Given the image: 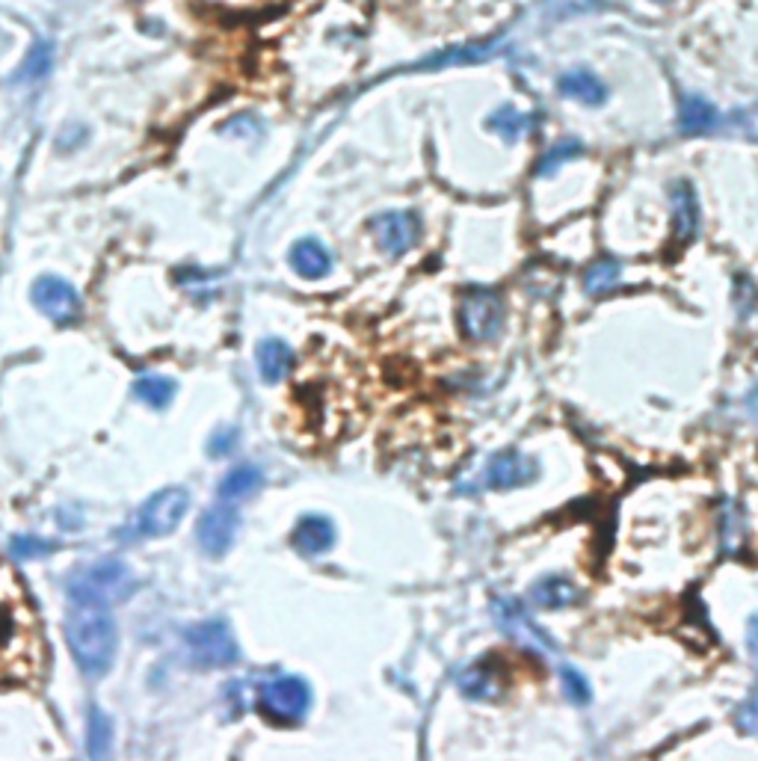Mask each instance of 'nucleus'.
I'll return each instance as SVG.
<instances>
[{
	"label": "nucleus",
	"instance_id": "nucleus-1",
	"mask_svg": "<svg viewBox=\"0 0 758 761\" xmlns=\"http://www.w3.org/2000/svg\"><path fill=\"white\" fill-rule=\"evenodd\" d=\"M66 640L75 664L87 675H104L116 661L119 631L113 616L98 605H80L66 623Z\"/></svg>",
	"mask_w": 758,
	"mask_h": 761
},
{
	"label": "nucleus",
	"instance_id": "nucleus-2",
	"mask_svg": "<svg viewBox=\"0 0 758 761\" xmlns=\"http://www.w3.org/2000/svg\"><path fill=\"white\" fill-rule=\"evenodd\" d=\"M36 664V637L30 628V614L19 598L0 595V679L27 675Z\"/></svg>",
	"mask_w": 758,
	"mask_h": 761
},
{
	"label": "nucleus",
	"instance_id": "nucleus-3",
	"mask_svg": "<svg viewBox=\"0 0 758 761\" xmlns=\"http://www.w3.org/2000/svg\"><path fill=\"white\" fill-rule=\"evenodd\" d=\"M134 590V575L122 560H98L89 567H80L68 578V593L78 605L108 607L122 602Z\"/></svg>",
	"mask_w": 758,
	"mask_h": 761
},
{
	"label": "nucleus",
	"instance_id": "nucleus-4",
	"mask_svg": "<svg viewBox=\"0 0 758 761\" xmlns=\"http://www.w3.org/2000/svg\"><path fill=\"white\" fill-rule=\"evenodd\" d=\"M185 646L190 661L202 670H216V667H232L241 658L237 640L228 631L223 619H208V623L193 625L185 635Z\"/></svg>",
	"mask_w": 758,
	"mask_h": 761
},
{
	"label": "nucleus",
	"instance_id": "nucleus-5",
	"mask_svg": "<svg viewBox=\"0 0 758 761\" xmlns=\"http://www.w3.org/2000/svg\"><path fill=\"white\" fill-rule=\"evenodd\" d=\"M258 705L270 720L300 723L312 708V687L297 675H282V679L264 684L258 693Z\"/></svg>",
	"mask_w": 758,
	"mask_h": 761
},
{
	"label": "nucleus",
	"instance_id": "nucleus-6",
	"mask_svg": "<svg viewBox=\"0 0 758 761\" xmlns=\"http://www.w3.org/2000/svg\"><path fill=\"white\" fill-rule=\"evenodd\" d=\"M459 323H462V333L475 342H489L501 333L504 326V303L495 291L489 288H471L462 296V305H459Z\"/></svg>",
	"mask_w": 758,
	"mask_h": 761
},
{
	"label": "nucleus",
	"instance_id": "nucleus-7",
	"mask_svg": "<svg viewBox=\"0 0 758 761\" xmlns=\"http://www.w3.org/2000/svg\"><path fill=\"white\" fill-rule=\"evenodd\" d=\"M190 510V492L181 486L164 489L146 501V507L140 510V518H136V530L146 534V537H164V534H172L181 518Z\"/></svg>",
	"mask_w": 758,
	"mask_h": 761
},
{
	"label": "nucleus",
	"instance_id": "nucleus-8",
	"mask_svg": "<svg viewBox=\"0 0 758 761\" xmlns=\"http://www.w3.org/2000/svg\"><path fill=\"white\" fill-rule=\"evenodd\" d=\"M492 616H495L498 628L504 631L510 640L536 649V652H555L557 646L551 637L545 635L543 628L527 616V611L515 598H495L492 602Z\"/></svg>",
	"mask_w": 758,
	"mask_h": 761
},
{
	"label": "nucleus",
	"instance_id": "nucleus-9",
	"mask_svg": "<svg viewBox=\"0 0 758 761\" xmlns=\"http://www.w3.org/2000/svg\"><path fill=\"white\" fill-rule=\"evenodd\" d=\"M370 232L377 237V244L382 253L403 255L412 246L419 244L421 223L412 211H386V214L374 216Z\"/></svg>",
	"mask_w": 758,
	"mask_h": 761
},
{
	"label": "nucleus",
	"instance_id": "nucleus-10",
	"mask_svg": "<svg viewBox=\"0 0 758 761\" xmlns=\"http://www.w3.org/2000/svg\"><path fill=\"white\" fill-rule=\"evenodd\" d=\"M33 303L42 314H48L51 321L68 323L80 314V296L75 288L57 276H42L40 282L33 284Z\"/></svg>",
	"mask_w": 758,
	"mask_h": 761
},
{
	"label": "nucleus",
	"instance_id": "nucleus-11",
	"mask_svg": "<svg viewBox=\"0 0 758 761\" xmlns=\"http://www.w3.org/2000/svg\"><path fill=\"white\" fill-rule=\"evenodd\" d=\"M237 513H234L228 504H220V507H211L199 518V527H196V537H199V546H202L204 555L223 557L234 542V534H237Z\"/></svg>",
	"mask_w": 758,
	"mask_h": 761
},
{
	"label": "nucleus",
	"instance_id": "nucleus-12",
	"mask_svg": "<svg viewBox=\"0 0 758 761\" xmlns=\"http://www.w3.org/2000/svg\"><path fill=\"white\" fill-rule=\"evenodd\" d=\"M457 684L468 700H477V703H492V700H498V696L506 691L504 670H501L492 658L471 661V664L457 675Z\"/></svg>",
	"mask_w": 758,
	"mask_h": 761
},
{
	"label": "nucleus",
	"instance_id": "nucleus-13",
	"mask_svg": "<svg viewBox=\"0 0 758 761\" xmlns=\"http://www.w3.org/2000/svg\"><path fill=\"white\" fill-rule=\"evenodd\" d=\"M536 478V462L519 450H504V454H495L489 459L487 466V483L489 489H519L527 486L531 480Z\"/></svg>",
	"mask_w": 758,
	"mask_h": 761
},
{
	"label": "nucleus",
	"instance_id": "nucleus-14",
	"mask_svg": "<svg viewBox=\"0 0 758 761\" xmlns=\"http://www.w3.org/2000/svg\"><path fill=\"white\" fill-rule=\"evenodd\" d=\"M293 546L309 557H317L335 546V527L326 516H305L293 530Z\"/></svg>",
	"mask_w": 758,
	"mask_h": 761
},
{
	"label": "nucleus",
	"instance_id": "nucleus-15",
	"mask_svg": "<svg viewBox=\"0 0 758 761\" xmlns=\"http://www.w3.org/2000/svg\"><path fill=\"white\" fill-rule=\"evenodd\" d=\"M531 598L543 611H564V607L575 605L581 598V593H578V586L572 581H566L560 575H548L531 586Z\"/></svg>",
	"mask_w": 758,
	"mask_h": 761
},
{
	"label": "nucleus",
	"instance_id": "nucleus-16",
	"mask_svg": "<svg viewBox=\"0 0 758 761\" xmlns=\"http://www.w3.org/2000/svg\"><path fill=\"white\" fill-rule=\"evenodd\" d=\"M54 42L36 40L21 59V66L12 75V83H40L54 71Z\"/></svg>",
	"mask_w": 758,
	"mask_h": 761
},
{
	"label": "nucleus",
	"instance_id": "nucleus-17",
	"mask_svg": "<svg viewBox=\"0 0 758 761\" xmlns=\"http://www.w3.org/2000/svg\"><path fill=\"white\" fill-rule=\"evenodd\" d=\"M291 267L302 276V279H323V276L330 273L332 258L321 240L305 237V240H300V244H293Z\"/></svg>",
	"mask_w": 758,
	"mask_h": 761
},
{
	"label": "nucleus",
	"instance_id": "nucleus-18",
	"mask_svg": "<svg viewBox=\"0 0 758 761\" xmlns=\"http://www.w3.org/2000/svg\"><path fill=\"white\" fill-rule=\"evenodd\" d=\"M672 214H676V232L681 240H691L700 228V202L688 181L672 187Z\"/></svg>",
	"mask_w": 758,
	"mask_h": 761
},
{
	"label": "nucleus",
	"instance_id": "nucleus-19",
	"mask_svg": "<svg viewBox=\"0 0 758 761\" xmlns=\"http://www.w3.org/2000/svg\"><path fill=\"white\" fill-rule=\"evenodd\" d=\"M557 87H560L564 96L575 98V101H583V104H590V108L602 104L604 98H607V87L595 78L593 71H566Z\"/></svg>",
	"mask_w": 758,
	"mask_h": 761
},
{
	"label": "nucleus",
	"instance_id": "nucleus-20",
	"mask_svg": "<svg viewBox=\"0 0 758 761\" xmlns=\"http://www.w3.org/2000/svg\"><path fill=\"white\" fill-rule=\"evenodd\" d=\"M720 122V113L714 110L711 101L700 96H684L681 98L679 110V125L684 134H705Z\"/></svg>",
	"mask_w": 758,
	"mask_h": 761
},
{
	"label": "nucleus",
	"instance_id": "nucleus-21",
	"mask_svg": "<svg viewBox=\"0 0 758 761\" xmlns=\"http://www.w3.org/2000/svg\"><path fill=\"white\" fill-rule=\"evenodd\" d=\"M293 352L291 347L279 338H267V342L258 344V371L267 382H279L285 373L291 371Z\"/></svg>",
	"mask_w": 758,
	"mask_h": 761
},
{
	"label": "nucleus",
	"instance_id": "nucleus-22",
	"mask_svg": "<svg viewBox=\"0 0 758 761\" xmlns=\"http://www.w3.org/2000/svg\"><path fill=\"white\" fill-rule=\"evenodd\" d=\"M261 489V471L253 469V466H241V469H232L220 483V499L225 504L232 501H244L249 495H255Z\"/></svg>",
	"mask_w": 758,
	"mask_h": 761
},
{
	"label": "nucleus",
	"instance_id": "nucleus-23",
	"mask_svg": "<svg viewBox=\"0 0 758 761\" xmlns=\"http://www.w3.org/2000/svg\"><path fill=\"white\" fill-rule=\"evenodd\" d=\"M489 127L495 131L498 137L506 139V143H515V139H522L531 131V116L515 108H501L489 116Z\"/></svg>",
	"mask_w": 758,
	"mask_h": 761
},
{
	"label": "nucleus",
	"instance_id": "nucleus-24",
	"mask_svg": "<svg viewBox=\"0 0 758 761\" xmlns=\"http://www.w3.org/2000/svg\"><path fill=\"white\" fill-rule=\"evenodd\" d=\"M134 391L136 398L143 403H148L152 410H164V406H169V401L176 398V382L166 380V377H140Z\"/></svg>",
	"mask_w": 758,
	"mask_h": 761
},
{
	"label": "nucleus",
	"instance_id": "nucleus-25",
	"mask_svg": "<svg viewBox=\"0 0 758 761\" xmlns=\"http://www.w3.org/2000/svg\"><path fill=\"white\" fill-rule=\"evenodd\" d=\"M492 57V45H468V48H454L438 54V57H430L424 63H419V69H445V66H466V63H480V59Z\"/></svg>",
	"mask_w": 758,
	"mask_h": 761
},
{
	"label": "nucleus",
	"instance_id": "nucleus-26",
	"mask_svg": "<svg viewBox=\"0 0 758 761\" xmlns=\"http://www.w3.org/2000/svg\"><path fill=\"white\" fill-rule=\"evenodd\" d=\"M620 276H623L620 264L599 261L587 270V276H583V288H587L590 296H604V293H611L613 288L620 284Z\"/></svg>",
	"mask_w": 758,
	"mask_h": 761
},
{
	"label": "nucleus",
	"instance_id": "nucleus-27",
	"mask_svg": "<svg viewBox=\"0 0 758 761\" xmlns=\"http://www.w3.org/2000/svg\"><path fill=\"white\" fill-rule=\"evenodd\" d=\"M110 743H113V726H110L108 714L101 712V708H92V714H89V741H87L89 756H96V759L108 756Z\"/></svg>",
	"mask_w": 758,
	"mask_h": 761
},
{
	"label": "nucleus",
	"instance_id": "nucleus-28",
	"mask_svg": "<svg viewBox=\"0 0 758 761\" xmlns=\"http://www.w3.org/2000/svg\"><path fill=\"white\" fill-rule=\"evenodd\" d=\"M583 152L581 143H575V139H566V143H557L548 155L539 160V169H536V176H551V172H557V169L564 167L566 160H572V157H578Z\"/></svg>",
	"mask_w": 758,
	"mask_h": 761
},
{
	"label": "nucleus",
	"instance_id": "nucleus-29",
	"mask_svg": "<svg viewBox=\"0 0 758 761\" xmlns=\"http://www.w3.org/2000/svg\"><path fill=\"white\" fill-rule=\"evenodd\" d=\"M560 682H564V693L569 703L575 705L590 703V684H587V679H583L578 670H572L569 664H560Z\"/></svg>",
	"mask_w": 758,
	"mask_h": 761
},
{
	"label": "nucleus",
	"instance_id": "nucleus-30",
	"mask_svg": "<svg viewBox=\"0 0 758 761\" xmlns=\"http://www.w3.org/2000/svg\"><path fill=\"white\" fill-rule=\"evenodd\" d=\"M10 551L15 555V560H36V557L54 555V551H57V546H54V542H48V539H40V537H15L10 542Z\"/></svg>",
	"mask_w": 758,
	"mask_h": 761
},
{
	"label": "nucleus",
	"instance_id": "nucleus-31",
	"mask_svg": "<svg viewBox=\"0 0 758 761\" xmlns=\"http://www.w3.org/2000/svg\"><path fill=\"white\" fill-rule=\"evenodd\" d=\"M738 726L747 735L758 738V691L738 708Z\"/></svg>",
	"mask_w": 758,
	"mask_h": 761
},
{
	"label": "nucleus",
	"instance_id": "nucleus-32",
	"mask_svg": "<svg viewBox=\"0 0 758 761\" xmlns=\"http://www.w3.org/2000/svg\"><path fill=\"white\" fill-rule=\"evenodd\" d=\"M747 646H749V654H753V661H756V667H758V616H753V619H749Z\"/></svg>",
	"mask_w": 758,
	"mask_h": 761
},
{
	"label": "nucleus",
	"instance_id": "nucleus-33",
	"mask_svg": "<svg viewBox=\"0 0 758 761\" xmlns=\"http://www.w3.org/2000/svg\"><path fill=\"white\" fill-rule=\"evenodd\" d=\"M232 441H234V433H223V436H216V439L211 441V454H228Z\"/></svg>",
	"mask_w": 758,
	"mask_h": 761
},
{
	"label": "nucleus",
	"instance_id": "nucleus-34",
	"mask_svg": "<svg viewBox=\"0 0 758 761\" xmlns=\"http://www.w3.org/2000/svg\"><path fill=\"white\" fill-rule=\"evenodd\" d=\"M658 3H667V0H658Z\"/></svg>",
	"mask_w": 758,
	"mask_h": 761
}]
</instances>
